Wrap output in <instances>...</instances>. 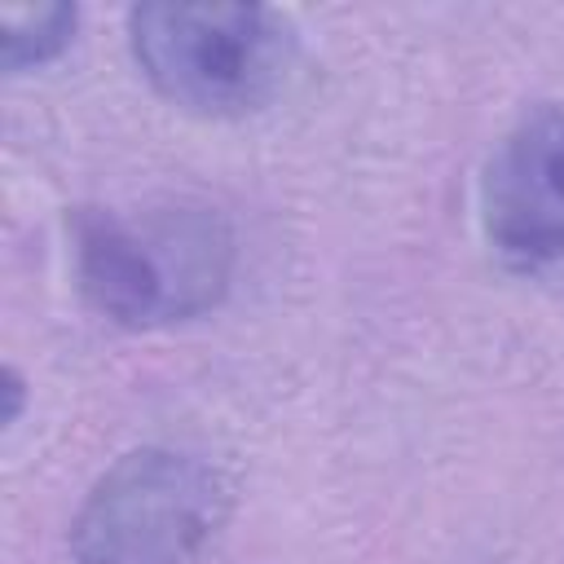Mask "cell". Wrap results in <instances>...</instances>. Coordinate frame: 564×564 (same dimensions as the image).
Here are the masks:
<instances>
[{
	"label": "cell",
	"mask_w": 564,
	"mask_h": 564,
	"mask_svg": "<svg viewBox=\"0 0 564 564\" xmlns=\"http://www.w3.org/2000/svg\"><path fill=\"white\" fill-rule=\"evenodd\" d=\"M128 35L154 93L207 119L264 110L295 66V31L264 4L150 0L128 13Z\"/></svg>",
	"instance_id": "obj_2"
},
{
	"label": "cell",
	"mask_w": 564,
	"mask_h": 564,
	"mask_svg": "<svg viewBox=\"0 0 564 564\" xmlns=\"http://www.w3.org/2000/svg\"><path fill=\"white\" fill-rule=\"evenodd\" d=\"M70 269L79 295L110 322L145 330L207 313L234 273L229 220L189 198L79 207L70 216Z\"/></svg>",
	"instance_id": "obj_1"
},
{
	"label": "cell",
	"mask_w": 564,
	"mask_h": 564,
	"mask_svg": "<svg viewBox=\"0 0 564 564\" xmlns=\"http://www.w3.org/2000/svg\"><path fill=\"white\" fill-rule=\"evenodd\" d=\"M75 35V9L70 4H31V9H4L0 18V57L4 70H26L53 62Z\"/></svg>",
	"instance_id": "obj_5"
},
{
	"label": "cell",
	"mask_w": 564,
	"mask_h": 564,
	"mask_svg": "<svg viewBox=\"0 0 564 564\" xmlns=\"http://www.w3.org/2000/svg\"><path fill=\"white\" fill-rule=\"evenodd\" d=\"M229 516V480L198 454H123L70 520L75 564H189Z\"/></svg>",
	"instance_id": "obj_3"
},
{
	"label": "cell",
	"mask_w": 564,
	"mask_h": 564,
	"mask_svg": "<svg viewBox=\"0 0 564 564\" xmlns=\"http://www.w3.org/2000/svg\"><path fill=\"white\" fill-rule=\"evenodd\" d=\"M4 397H9V405H4V423H13L18 410H22V375H18V370H4Z\"/></svg>",
	"instance_id": "obj_6"
},
{
	"label": "cell",
	"mask_w": 564,
	"mask_h": 564,
	"mask_svg": "<svg viewBox=\"0 0 564 564\" xmlns=\"http://www.w3.org/2000/svg\"><path fill=\"white\" fill-rule=\"evenodd\" d=\"M480 220L489 247L520 269L564 260V106L524 115L498 141L480 176Z\"/></svg>",
	"instance_id": "obj_4"
}]
</instances>
